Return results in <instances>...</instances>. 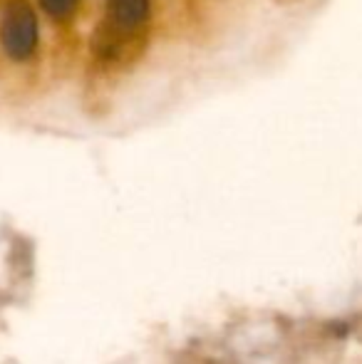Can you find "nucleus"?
Returning a JSON list of instances; mask_svg holds the SVG:
<instances>
[{
	"instance_id": "1",
	"label": "nucleus",
	"mask_w": 362,
	"mask_h": 364,
	"mask_svg": "<svg viewBox=\"0 0 362 364\" xmlns=\"http://www.w3.org/2000/svg\"><path fill=\"white\" fill-rule=\"evenodd\" d=\"M0 43L13 60H28L38 45V18L28 0H10L3 10Z\"/></svg>"
},
{
	"instance_id": "2",
	"label": "nucleus",
	"mask_w": 362,
	"mask_h": 364,
	"mask_svg": "<svg viewBox=\"0 0 362 364\" xmlns=\"http://www.w3.org/2000/svg\"><path fill=\"white\" fill-rule=\"evenodd\" d=\"M110 3V18L117 28L132 30L147 18L149 0H107Z\"/></svg>"
},
{
	"instance_id": "3",
	"label": "nucleus",
	"mask_w": 362,
	"mask_h": 364,
	"mask_svg": "<svg viewBox=\"0 0 362 364\" xmlns=\"http://www.w3.org/2000/svg\"><path fill=\"white\" fill-rule=\"evenodd\" d=\"M40 5H43L45 13L53 15V18H65V15H70L75 10L78 0H40Z\"/></svg>"
}]
</instances>
